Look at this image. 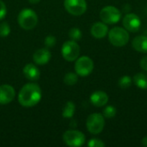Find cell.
<instances>
[{"instance_id": "1", "label": "cell", "mask_w": 147, "mask_h": 147, "mask_svg": "<svg viewBox=\"0 0 147 147\" xmlns=\"http://www.w3.org/2000/svg\"><path fill=\"white\" fill-rule=\"evenodd\" d=\"M41 90L36 84H26L18 94L19 103L25 108L35 106L41 99Z\"/></svg>"}, {"instance_id": "2", "label": "cell", "mask_w": 147, "mask_h": 147, "mask_svg": "<svg viewBox=\"0 0 147 147\" xmlns=\"http://www.w3.org/2000/svg\"><path fill=\"white\" fill-rule=\"evenodd\" d=\"M17 21L22 28L25 30H31L36 26L38 22V16L33 9L26 8L19 12Z\"/></svg>"}, {"instance_id": "3", "label": "cell", "mask_w": 147, "mask_h": 147, "mask_svg": "<svg viewBox=\"0 0 147 147\" xmlns=\"http://www.w3.org/2000/svg\"><path fill=\"white\" fill-rule=\"evenodd\" d=\"M109 40L115 47H124L129 40V34L126 28L115 27L109 32Z\"/></svg>"}, {"instance_id": "4", "label": "cell", "mask_w": 147, "mask_h": 147, "mask_svg": "<svg viewBox=\"0 0 147 147\" xmlns=\"http://www.w3.org/2000/svg\"><path fill=\"white\" fill-rule=\"evenodd\" d=\"M105 120L104 116L99 113H94L89 115L86 121V127L88 131L92 134H99L104 128Z\"/></svg>"}, {"instance_id": "5", "label": "cell", "mask_w": 147, "mask_h": 147, "mask_svg": "<svg viewBox=\"0 0 147 147\" xmlns=\"http://www.w3.org/2000/svg\"><path fill=\"white\" fill-rule=\"evenodd\" d=\"M121 17V12L115 6H105L100 11V18L102 22L108 24L117 23Z\"/></svg>"}, {"instance_id": "6", "label": "cell", "mask_w": 147, "mask_h": 147, "mask_svg": "<svg viewBox=\"0 0 147 147\" xmlns=\"http://www.w3.org/2000/svg\"><path fill=\"white\" fill-rule=\"evenodd\" d=\"M74 68L78 75L81 77H86L92 72L94 69V63L90 57L82 56L76 59Z\"/></svg>"}, {"instance_id": "7", "label": "cell", "mask_w": 147, "mask_h": 147, "mask_svg": "<svg viewBox=\"0 0 147 147\" xmlns=\"http://www.w3.org/2000/svg\"><path fill=\"white\" fill-rule=\"evenodd\" d=\"M63 58L67 61H75L80 54V47L75 40L65 41L61 48Z\"/></svg>"}, {"instance_id": "8", "label": "cell", "mask_w": 147, "mask_h": 147, "mask_svg": "<svg viewBox=\"0 0 147 147\" xmlns=\"http://www.w3.org/2000/svg\"><path fill=\"white\" fill-rule=\"evenodd\" d=\"M63 140L66 146L71 147H78L83 146L85 142L84 134L77 130H68L63 135Z\"/></svg>"}, {"instance_id": "9", "label": "cell", "mask_w": 147, "mask_h": 147, "mask_svg": "<svg viewBox=\"0 0 147 147\" xmlns=\"http://www.w3.org/2000/svg\"><path fill=\"white\" fill-rule=\"evenodd\" d=\"M64 5L67 12L73 16H81L87 9L85 0H65Z\"/></svg>"}, {"instance_id": "10", "label": "cell", "mask_w": 147, "mask_h": 147, "mask_svg": "<svg viewBox=\"0 0 147 147\" xmlns=\"http://www.w3.org/2000/svg\"><path fill=\"white\" fill-rule=\"evenodd\" d=\"M124 28L130 32H137L141 27L140 18L134 13L127 14L123 18Z\"/></svg>"}, {"instance_id": "11", "label": "cell", "mask_w": 147, "mask_h": 147, "mask_svg": "<svg viewBox=\"0 0 147 147\" xmlns=\"http://www.w3.org/2000/svg\"><path fill=\"white\" fill-rule=\"evenodd\" d=\"M15 89L9 84L0 85V104L5 105L9 103L15 98Z\"/></svg>"}, {"instance_id": "12", "label": "cell", "mask_w": 147, "mask_h": 147, "mask_svg": "<svg viewBox=\"0 0 147 147\" xmlns=\"http://www.w3.org/2000/svg\"><path fill=\"white\" fill-rule=\"evenodd\" d=\"M90 33L92 36L96 39H102L109 33V28L107 24L103 22H97L94 23L91 27Z\"/></svg>"}, {"instance_id": "13", "label": "cell", "mask_w": 147, "mask_h": 147, "mask_svg": "<svg viewBox=\"0 0 147 147\" xmlns=\"http://www.w3.org/2000/svg\"><path fill=\"white\" fill-rule=\"evenodd\" d=\"M51 53L47 48H40L35 51V53L33 55V59L35 64L40 65H44L47 63L49 62L51 59Z\"/></svg>"}, {"instance_id": "14", "label": "cell", "mask_w": 147, "mask_h": 147, "mask_svg": "<svg viewBox=\"0 0 147 147\" xmlns=\"http://www.w3.org/2000/svg\"><path fill=\"white\" fill-rule=\"evenodd\" d=\"M90 102L96 107H102L109 102V96L102 90H96L90 96Z\"/></svg>"}, {"instance_id": "15", "label": "cell", "mask_w": 147, "mask_h": 147, "mask_svg": "<svg viewBox=\"0 0 147 147\" xmlns=\"http://www.w3.org/2000/svg\"><path fill=\"white\" fill-rule=\"evenodd\" d=\"M23 74L25 78L30 81H37L40 78V72L36 65L34 64H27L23 68Z\"/></svg>"}, {"instance_id": "16", "label": "cell", "mask_w": 147, "mask_h": 147, "mask_svg": "<svg viewBox=\"0 0 147 147\" xmlns=\"http://www.w3.org/2000/svg\"><path fill=\"white\" fill-rule=\"evenodd\" d=\"M133 47L139 53H147V36L139 35L133 40Z\"/></svg>"}, {"instance_id": "17", "label": "cell", "mask_w": 147, "mask_h": 147, "mask_svg": "<svg viewBox=\"0 0 147 147\" xmlns=\"http://www.w3.org/2000/svg\"><path fill=\"white\" fill-rule=\"evenodd\" d=\"M134 82L135 85L142 90H147V73L139 72L134 75Z\"/></svg>"}, {"instance_id": "18", "label": "cell", "mask_w": 147, "mask_h": 147, "mask_svg": "<svg viewBox=\"0 0 147 147\" xmlns=\"http://www.w3.org/2000/svg\"><path fill=\"white\" fill-rule=\"evenodd\" d=\"M76 110V107L75 104L72 102H67L63 109V112H62V115L64 118H71L74 115Z\"/></svg>"}, {"instance_id": "19", "label": "cell", "mask_w": 147, "mask_h": 147, "mask_svg": "<svg viewBox=\"0 0 147 147\" xmlns=\"http://www.w3.org/2000/svg\"><path fill=\"white\" fill-rule=\"evenodd\" d=\"M78 80V74L77 73H73V72H68L65 74V78H64V82L66 85L69 86H72L75 84H77Z\"/></svg>"}, {"instance_id": "20", "label": "cell", "mask_w": 147, "mask_h": 147, "mask_svg": "<svg viewBox=\"0 0 147 147\" xmlns=\"http://www.w3.org/2000/svg\"><path fill=\"white\" fill-rule=\"evenodd\" d=\"M133 79L130 76H123L118 81V85L121 89H127L132 85Z\"/></svg>"}, {"instance_id": "21", "label": "cell", "mask_w": 147, "mask_h": 147, "mask_svg": "<svg viewBox=\"0 0 147 147\" xmlns=\"http://www.w3.org/2000/svg\"><path fill=\"white\" fill-rule=\"evenodd\" d=\"M69 37L71 40H79L82 37V32L78 28H72L69 31Z\"/></svg>"}, {"instance_id": "22", "label": "cell", "mask_w": 147, "mask_h": 147, "mask_svg": "<svg viewBox=\"0 0 147 147\" xmlns=\"http://www.w3.org/2000/svg\"><path fill=\"white\" fill-rule=\"evenodd\" d=\"M115 115H116V109L114 106H112V105L107 106L103 109V116L105 118L111 119V118L115 117Z\"/></svg>"}, {"instance_id": "23", "label": "cell", "mask_w": 147, "mask_h": 147, "mask_svg": "<svg viewBox=\"0 0 147 147\" xmlns=\"http://www.w3.org/2000/svg\"><path fill=\"white\" fill-rule=\"evenodd\" d=\"M10 33V27L7 22L0 23V36L7 37Z\"/></svg>"}, {"instance_id": "24", "label": "cell", "mask_w": 147, "mask_h": 147, "mask_svg": "<svg viewBox=\"0 0 147 147\" xmlns=\"http://www.w3.org/2000/svg\"><path fill=\"white\" fill-rule=\"evenodd\" d=\"M88 146L90 147H104L105 144L99 139H91L88 142Z\"/></svg>"}, {"instance_id": "25", "label": "cell", "mask_w": 147, "mask_h": 147, "mask_svg": "<svg viewBox=\"0 0 147 147\" xmlns=\"http://www.w3.org/2000/svg\"><path fill=\"white\" fill-rule=\"evenodd\" d=\"M56 38L53 35H47L45 39V46L47 47H53L56 44Z\"/></svg>"}, {"instance_id": "26", "label": "cell", "mask_w": 147, "mask_h": 147, "mask_svg": "<svg viewBox=\"0 0 147 147\" xmlns=\"http://www.w3.org/2000/svg\"><path fill=\"white\" fill-rule=\"evenodd\" d=\"M6 13H7L6 6H5L4 3L2 0H0V20L4 18V16H6Z\"/></svg>"}, {"instance_id": "27", "label": "cell", "mask_w": 147, "mask_h": 147, "mask_svg": "<svg viewBox=\"0 0 147 147\" xmlns=\"http://www.w3.org/2000/svg\"><path fill=\"white\" fill-rule=\"evenodd\" d=\"M140 67L144 70L147 71V56H145L141 59L140 62Z\"/></svg>"}, {"instance_id": "28", "label": "cell", "mask_w": 147, "mask_h": 147, "mask_svg": "<svg viewBox=\"0 0 147 147\" xmlns=\"http://www.w3.org/2000/svg\"><path fill=\"white\" fill-rule=\"evenodd\" d=\"M142 145L144 146H147V136L143 138V140H142Z\"/></svg>"}, {"instance_id": "29", "label": "cell", "mask_w": 147, "mask_h": 147, "mask_svg": "<svg viewBox=\"0 0 147 147\" xmlns=\"http://www.w3.org/2000/svg\"><path fill=\"white\" fill-rule=\"evenodd\" d=\"M40 0H28V2L30 3H38L39 2H40Z\"/></svg>"}]
</instances>
